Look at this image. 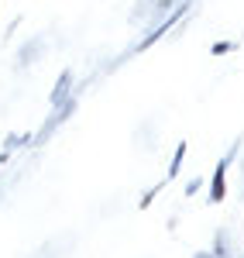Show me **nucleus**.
<instances>
[{"mask_svg": "<svg viewBox=\"0 0 244 258\" xmlns=\"http://www.w3.org/2000/svg\"><path fill=\"white\" fill-rule=\"evenodd\" d=\"M241 145H244V138H234V145L227 148V155L220 162H217V169L210 172V197H206V203H224V197H227V169L234 165V159H237V152H241Z\"/></svg>", "mask_w": 244, "mask_h": 258, "instance_id": "f257e3e1", "label": "nucleus"}, {"mask_svg": "<svg viewBox=\"0 0 244 258\" xmlns=\"http://www.w3.org/2000/svg\"><path fill=\"white\" fill-rule=\"evenodd\" d=\"M186 11H189V4H183V7H176V11H172V14H169V18H165L162 24H158V28L151 31V35H148V38H141V45H138V52H144V48H151V45H155L158 38H165V35H169V31L176 28V21L183 18Z\"/></svg>", "mask_w": 244, "mask_h": 258, "instance_id": "f03ea898", "label": "nucleus"}, {"mask_svg": "<svg viewBox=\"0 0 244 258\" xmlns=\"http://www.w3.org/2000/svg\"><path fill=\"white\" fill-rule=\"evenodd\" d=\"M72 110H76V97H69V100H65V103H59V107H55V114L48 117V124L41 127L38 141H48V135H52V131H55V127H59L62 120H65V117H69V114H72Z\"/></svg>", "mask_w": 244, "mask_h": 258, "instance_id": "7ed1b4c3", "label": "nucleus"}, {"mask_svg": "<svg viewBox=\"0 0 244 258\" xmlns=\"http://www.w3.org/2000/svg\"><path fill=\"white\" fill-rule=\"evenodd\" d=\"M72 97V69H62L59 83H55V90H52V107H59V103H65V100Z\"/></svg>", "mask_w": 244, "mask_h": 258, "instance_id": "20e7f679", "label": "nucleus"}, {"mask_svg": "<svg viewBox=\"0 0 244 258\" xmlns=\"http://www.w3.org/2000/svg\"><path fill=\"white\" fill-rule=\"evenodd\" d=\"M41 48H45V41H41V38L28 41V45H24V48H21V52H18V66H21V69H24L28 62H35V59H38V55H41Z\"/></svg>", "mask_w": 244, "mask_h": 258, "instance_id": "39448f33", "label": "nucleus"}, {"mask_svg": "<svg viewBox=\"0 0 244 258\" xmlns=\"http://www.w3.org/2000/svg\"><path fill=\"white\" fill-rule=\"evenodd\" d=\"M186 152H189V145L179 141V145H176V155H172V162H169V176H165V179H176V176H179V169H183V162H186Z\"/></svg>", "mask_w": 244, "mask_h": 258, "instance_id": "423d86ee", "label": "nucleus"}, {"mask_svg": "<svg viewBox=\"0 0 244 258\" xmlns=\"http://www.w3.org/2000/svg\"><path fill=\"white\" fill-rule=\"evenodd\" d=\"M165 182H169V179H162V182H155V186H151V189H148V193L141 197V210H148V207L155 203V197H158V193L165 189Z\"/></svg>", "mask_w": 244, "mask_h": 258, "instance_id": "0eeeda50", "label": "nucleus"}, {"mask_svg": "<svg viewBox=\"0 0 244 258\" xmlns=\"http://www.w3.org/2000/svg\"><path fill=\"white\" fill-rule=\"evenodd\" d=\"M213 258H230V244H227V234H217V244H213Z\"/></svg>", "mask_w": 244, "mask_h": 258, "instance_id": "6e6552de", "label": "nucleus"}, {"mask_svg": "<svg viewBox=\"0 0 244 258\" xmlns=\"http://www.w3.org/2000/svg\"><path fill=\"white\" fill-rule=\"evenodd\" d=\"M237 48V41H213L210 45V55H227V52H234Z\"/></svg>", "mask_w": 244, "mask_h": 258, "instance_id": "1a4fd4ad", "label": "nucleus"}, {"mask_svg": "<svg viewBox=\"0 0 244 258\" xmlns=\"http://www.w3.org/2000/svg\"><path fill=\"white\" fill-rule=\"evenodd\" d=\"M200 186H203V179H189V182H186V197H193V193H196V189H200Z\"/></svg>", "mask_w": 244, "mask_h": 258, "instance_id": "9d476101", "label": "nucleus"}, {"mask_svg": "<svg viewBox=\"0 0 244 258\" xmlns=\"http://www.w3.org/2000/svg\"><path fill=\"white\" fill-rule=\"evenodd\" d=\"M172 4H176V0H158V11H169Z\"/></svg>", "mask_w": 244, "mask_h": 258, "instance_id": "9b49d317", "label": "nucleus"}, {"mask_svg": "<svg viewBox=\"0 0 244 258\" xmlns=\"http://www.w3.org/2000/svg\"><path fill=\"white\" fill-rule=\"evenodd\" d=\"M193 258H213V251H200V255H193Z\"/></svg>", "mask_w": 244, "mask_h": 258, "instance_id": "f8f14e48", "label": "nucleus"}, {"mask_svg": "<svg viewBox=\"0 0 244 258\" xmlns=\"http://www.w3.org/2000/svg\"><path fill=\"white\" fill-rule=\"evenodd\" d=\"M4 162H7V152H0V165H4Z\"/></svg>", "mask_w": 244, "mask_h": 258, "instance_id": "ddd939ff", "label": "nucleus"}]
</instances>
